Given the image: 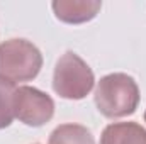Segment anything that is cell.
I'll use <instances>...</instances> for the list:
<instances>
[{"mask_svg":"<svg viewBox=\"0 0 146 144\" xmlns=\"http://www.w3.org/2000/svg\"><path fill=\"white\" fill-rule=\"evenodd\" d=\"M94 100L97 110L107 119L127 117L139 105V87L126 73H110L99 80Z\"/></svg>","mask_w":146,"mask_h":144,"instance_id":"cell-1","label":"cell"},{"mask_svg":"<svg viewBox=\"0 0 146 144\" xmlns=\"http://www.w3.org/2000/svg\"><path fill=\"white\" fill-rule=\"evenodd\" d=\"M17 87L0 76V129H5L15 119L14 115V95Z\"/></svg>","mask_w":146,"mask_h":144,"instance_id":"cell-8","label":"cell"},{"mask_svg":"<svg viewBox=\"0 0 146 144\" xmlns=\"http://www.w3.org/2000/svg\"><path fill=\"white\" fill-rule=\"evenodd\" d=\"M95 85L92 68L73 51H66L56 63L53 73V90L66 100L85 98Z\"/></svg>","mask_w":146,"mask_h":144,"instance_id":"cell-3","label":"cell"},{"mask_svg":"<svg viewBox=\"0 0 146 144\" xmlns=\"http://www.w3.org/2000/svg\"><path fill=\"white\" fill-rule=\"evenodd\" d=\"M42 68V54L36 46L21 37L0 42V76L15 83L34 80Z\"/></svg>","mask_w":146,"mask_h":144,"instance_id":"cell-2","label":"cell"},{"mask_svg":"<svg viewBox=\"0 0 146 144\" xmlns=\"http://www.w3.org/2000/svg\"><path fill=\"white\" fill-rule=\"evenodd\" d=\"M14 115L29 127H41L54 115L53 98L34 87H19L14 95Z\"/></svg>","mask_w":146,"mask_h":144,"instance_id":"cell-4","label":"cell"},{"mask_svg":"<svg viewBox=\"0 0 146 144\" xmlns=\"http://www.w3.org/2000/svg\"><path fill=\"white\" fill-rule=\"evenodd\" d=\"M145 122H146V110H145Z\"/></svg>","mask_w":146,"mask_h":144,"instance_id":"cell-9","label":"cell"},{"mask_svg":"<svg viewBox=\"0 0 146 144\" xmlns=\"http://www.w3.org/2000/svg\"><path fill=\"white\" fill-rule=\"evenodd\" d=\"M49 144H95V139L85 126L61 124L49 134Z\"/></svg>","mask_w":146,"mask_h":144,"instance_id":"cell-7","label":"cell"},{"mask_svg":"<svg viewBox=\"0 0 146 144\" xmlns=\"http://www.w3.org/2000/svg\"><path fill=\"white\" fill-rule=\"evenodd\" d=\"M100 144H146V129L138 122H114L102 131Z\"/></svg>","mask_w":146,"mask_h":144,"instance_id":"cell-6","label":"cell"},{"mask_svg":"<svg viewBox=\"0 0 146 144\" xmlns=\"http://www.w3.org/2000/svg\"><path fill=\"white\" fill-rule=\"evenodd\" d=\"M58 20L65 24H85L97 17L102 9L99 0H54L51 3Z\"/></svg>","mask_w":146,"mask_h":144,"instance_id":"cell-5","label":"cell"}]
</instances>
